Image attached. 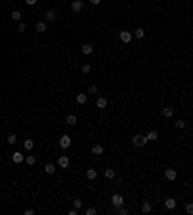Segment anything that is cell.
Returning a JSON list of instances; mask_svg holds the SVG:
<instances>
[{
	"label": "cell",
	"mask_w": 193,
	"mask_h": 215,
	"mask_svg": "<svg viewBox=\"0 0 193 215\" xmlns=\"http://www.w3.org/2000/svg\"><path fill=\"white\" fill-rule=\"evenodd\" d=\"M66 124H68V126H75V124H77V116H75V114H68V116H66Z\"/></svg>",
	"instance_id": "cell-11"
},
{
	"label": "cell",
	"mask_w": 193,
	"mask_h": 215,
	"mask_svg": "<svg viewBox=\"0 0 193 215\" xmlns=\"http://www.w3.org/2000/svg\"><path fill=\"white\" fill-rule=\"evenodd\" d=\"M147 140H149V141H155V140H158V132H156V130H151V132L147 134Z\"/></svg>",
	"instance_id": "cell-20"
},
{
	"label": "cell",
	"mask_w": 193,
	"mask_h": 215,
	"mask_svg": "<svg viewBox=\"0 0 193 215\" xmlns=\"http://www.w3.org/2000/svg\"><path fill=\"white\" fill-rule=\"evenodd\" d=\"M25 4H27V6H35V4H37V0H25Z\"/></svg>",
	"instance_id": "cell-35"
},
{
	"label": "cell",
	"mask_w": 193,
	"mask_h": 215,
	"mask_svg": "<svg viewBox=\"0 0 193 215\" xmlns=\"http://www.w3.org/2000/svg\"><path fill=\"white\" fill-rule=\"evenodd\" d=\"M185 211H187L189 215H193V201H187V204H185Z\"/></svg>",
	"instance_id": "cell-28"
},
{
	"label": "cell",
	"mask_w": 193,
	"mask_h": 215,
	"mask_svg": "<svg viewBox=\"0 0 193 215\" xmlns=\"http://www.w3.org/2000/svg\"><path fill=\"white\" fill-rule=\"evenodd\" d=\"M89 2H91L93 6H99V4H101V0H89Z\"/></svg>",
	"instance_id": "cell-38"
},
{
	"label": "cell",
	"mask_w": 193,
	"mask_h": 215,
	"mask_svg": "<svg viewBox=\"0 0 193 215\" xmlns=\"http://www.w3.org/2000/svg\"><path fill=\"white\" fill-rule=\"evenodd\" d=\"M95 213H97L95 207H87V209H85V215H95Z\"/></svg>",
	"instance_id": "cell-32"
},
{
	"label": "cell",
	"mask_w": 193,
	"mask_h": 215,
	"mask_svg": "<svg viewBox=\"0 0 193 215\" xmlns=\"http://www.w3.org/2000/svg\"><path fill=\"white\" fill-rule=\"evenodd\" d=\"M58 144H60V147H62V149H68L70 145H72V138H70L68 134H64L62 138H60V141H58Z\"/></svg>",
	"instance_id": "cell-2"
},
{
	"label": "cell",
	"mask_w": 193,
	"mask_h": 215,
	"mask_svg": "<svg viewBox=\"0 0 193 215\" xmlns=\"http://www.w3.org/2000/svg\"><path fill=\"white\" fill-rule=\"evenodd\" d=\"M176 206H178V201H176L174 200V198H166V200H164V207H166V209H176Z\"/></svg>",
	"instance_id": "cell-6"
},
{
	"label": "cell",
	"mask_w": 193,
	"mask_h": 215,
	"mask_svg": "<svg viewBox=\"0 0 193 215\" xmlns=\"http://www.w3.org/2000/svg\"><path fill=\"white\" fill-rule=\"evenodd\" d=\"M116 213H118V215H128V209L120 206V207H116Z\"/></svg>",
	"instance_id": "cell-31"
},
{
	"label": "cell",
	"mask_w": 193,
	"mask_h": 215,
	"mask_svg": "<svg viewBox=\"0 0 193 215\" xmlns=\"http://www.w3.org/2000/svg\"><path fill=\"white\" fill-rule=\"evenodd\" d=\"M25 163H27V165H31V167H33V165L37 163V159H35V155H27V157H25Z\"/></svg>",
	"instance_id": "cell-24"
},
{
	"label": "cell",
	"mask_w": 193,
	"mask_h": 215,
	"mask_svg": "<svg viewBox=\"0 0 193 215\" xmlns=\"http://www.w3.org/2000/svg\"><path fill=\"white\" fill-rule=\"evenodd\" d=\"M81 72H83V74H89V72H91V66H89L87 62H83V64H81Z\"/></svg>",
	"instance_id": "cell-27"
},
{
	"label": "cell",
	"mask_w": 193,
	"mask_h": 215,
	"mask_svg": "<svg viewBox=\"0 0 193 215\" xmlns=\"http://www.w3.org/2000/svg\"><path fill=\"white\" fill-rule=\"evenodd\" d=\"M6 141H8L10 145H14L16 141H18V136H16V134H10V136H8V140H6Z\"/></svg>",
	"instance_id": "cell-26"
},
{
	"label": "cell",
	"mask_w": 193,
	"mask_h": 215,
	"mask_svg": "<svg viewBox=\"0 0 193 215\" xmlns=\"http://www.w3.org/2000/svg\"><path fill=\"white\" fill-rule=\"evenodd\" d=\"M45 19H46V21H54V19H56V12H54V10H48V12L45 14Z\"/></svg>",
	"instance_id": "cell-15"
},
{
	"label": "cell",
	"mask_w": 193,
	"mask_h": 215,
	"mask_svg": "<svg viewBox=\"0 0 193 215\" xmlns=\"http://www.w3.org/2000/svg\"><path fill=\"white\" fill-rule=\"evenodd\" d=\"M131 144L135 145V147H145V145L149 144L147 136H141V134H135L133 138H131Z\"/></svg>",
	"instance_id": "cell-1"
},
{
	"label": "cell",
	"mask_w": 193,
	"mask_h": 215,
	"mask_svg": "<svg viewBox=\"0 0 193 215\" xmlns=\"http://www.w3.org/2000/svg\"><path fill=\"white\" fill-rule=\"evenodd\" d=\"M91 153H93V155H102V153H104V147H102V145H99V144H97V145H93Z\"/></svg>",
	"instance_id": "cell-13"
},
{
	"label": "cell",
	"mask_w": 193,
	"mask_h": 215,
	"mask_svg": "<svg viewBox=\"0 0 193 215\" xmlns=\"http://www.w3.org/2000/svg\"><path fill=\"white\" fill-rule=\"evenodd\" d=\"M12 161H14V163H23V161H25V157H23L19 151H14V153H12Z\"/></svg>",
	"instance_id": "cell-10"
},
{
	"label": "cell",
	"mask_w": 193,
	"mask_h": 215,
	"mask_svg": "<svg viewBox=\"0 0 193 215\" xmlns=\"http://www.w3.org/2000/svg\"><path fill=\"white\" fill-rule=\"evenodd\" d=\"M58 167L60 169H68L70 167V159L66 157V155H60L58 157Z\"/></svg>",
	"instance_id": "cell-7"
},
{
	"label": "cell",
	"mask_w": 193,
	"mask_h": 215,
	"mask_svg": "<svg viewBox=\"0 0 193 215\" xmlns=\"http://www.w3.org/2000/svg\"><path fill=\"white\" fill-rule=\"evenodd\" d=\"M12 19H14V21H19V19H21V12H19V10H14V12H12Z\"/></svg>",
	"instance_id": "cell-25"
},
{
	"label": "cell",
	"mask_w": 193,
	"mask_h": 215,
	"mask_svg": "<svg viewBox=\"0 0 193 215\" xmlns=\"http://www.w3.org/2000/svg\"><path fill=\"white\" fill-rule=\"evenodd\" d=\"M104 176H106V178H114V176H116V173L112 171V169H108V171H104Z\"/></svg>",
	"instance_id": "cell-30"
},
{
	"label": "cell",
	"mask_w": 193,
	"mask_h": 215,
	"mask_svg": "<svg viewBox=\"0 0 193 215\" xmlns=\"http://www.w3.org/2000/svg\"><path fill=\"white\" fill-rule=\"evenodd\" d=\"M133 37H135V39H143V37H145V31H143V27H137V29H135V31H133Z\"/></svg>",
	"instance_id": "cell-21"
},
{
	"label": "cell",
	"mask_w": 193,
	"mask_h": 215,
	"mask_svg": "<svg viewBox=\"0 0 193 215\" xmlns=\"http://www.w3.org/2000/svg\"><path fill=\"white\" fill-rule=\"evenodd\" d=\"M112 206L114 207H120V206H124V196L122 194H112Z\"/></svg>",
	"instance_id": "cell-3"
},
{
	"label": "cell",
	"mask_w": 193,
	"mask_h": 215,
	"mask_svg": "<svg viewBox=\"0 0 193 215\" xmlns=\"http://www.w3.org/2000/svg\"><path fill=\"white\" fill-rule=\"evenodd\" d=\"M75 101H77L79 105H85V103H87V93H77Z\"/></svg>",
	"instance_id": "cell-16"
},
{
	"label": "cell",
	"mask_w": 193,
	"mask_h": 215,
	"mask_svg": "<svg viewBox=\"0 0 193 215\" xmlns=\"http://www.w3.org/2000/svg\"><path fill=\"white\" fill-rule=\"evenodd\" d=\"M25 29H27V25H25V24H23V21H21V24H19V27H18V31H19V33H23V31H25Z\"/></svg>",
	"instance_id": "cell-34"
},
{
	"label": "cell",
	"mask_w": 193,
	"mask_h": 215,
	"mask_svg": "<svg viewBox=\"0 0 193 215\" xmlns=\"http://www.w3.org/2000/svg\"><path fill=\"white\" fill-rule=\"evenodd\" d=\"M85 174H87L89 180H95V178H97V171H95V169H87V173H85Z\"/></svg>",
	"instance_id": "cell-23"
},
{
	"label": "cell",
	"mask_w": 193,
	"mask_h": 215,
	"mask_svg": "<svg viewBox=\"0 0 193 215\" xmlns=\"http://www.w3.org/2000/svg\"><path fill=\"white\" fill-rule=\"evenodd\" d=\"M131 39H133V35H131L129 31H120V41H122V43L129 45V43H131Z\"/></svg>",
	"instance_id": "cell-4"
},
{
	"label": "cell",
	"mask_w": 193,
	"mask_h": 215,
	"mask_svg": "<svg viewBox=\"0 0 193 215\" xmlns=\"http://www.w3.org/2000/svg\"><path fill=\"white\" fill-rule=\"evenodd\" d=\"M35 29H37V33H45L46 31V21H39V24L35 25Z\"/></svg>",
	"instance_id": "cell-19"
},
{
	"label": "cell",
	"mask_w": 193,
	"mask_h": 215,
	"mask_svg": "<svg viewBox=\"0 0 193 215\" xmlns=\"http://www.w3.org/2000/svg\"><path fill=\"white\" fill-rule=\"evenodd\" d=\"M164 176H166V180H176V178H178V171H174V169H166Z\"/></svg>",
	"instance_id": "cell-5"
},
{
	"label": "cell",
	"mask_w": 193,
	"mask_h": 215,
	"mask_svg": "<svg viewBox=\"0 0 193 215\" xmlns=\"http://www.w3.org/2000/svg\"><path fill=\"white\" fill-rule=\"evenodd\" d=\"M74 207L75 209H81V200H74Z\"/></svg>",
	"instance_id": "cell-33"
},
{
	"label": "cell",
	"mask_w": 193,
	"mask_h": 215,
	"mask_svg": "<svg viewBox=\"0 0 193 215\" xmlns=\"http://www.w3.org/2000/svg\"><path fill=\"white\" fill-rule=\"evenodd\" d=\"M81 52H83V54H93V45H89V43H85V45H83V47H81Z\"/></svg>",
	"instance_id": "cell-14"
},
{
	"label": "cell",
	"mask_w": 193,
	"mask_h": 215,
	"mask_svg": "<svg viewBox=\"0 0 193 215\" xmlns=\"http://www.w3.org/2000/svg\"><path fill=\"white\" fill-rule=\"evenodd\" d=\"M23 147H25L27 151H31L33 147H35V141H33V140H25V141H23Z\"/></svg>",
	"instance_id": "cell-22"
},
{
	"label": "cell",
	"mask_w": 193,
	"mask_h": 215,
	"mask_svg": "<svg viewBox=\"0 0 193 215\" xmlns=\"http://www.w3.org/2000/svg\"><path fill=\"white\" fill-rule=\"evenodd\" d=\"M141 211H143L145 215H147V213H151V211H153V204H151V201H143Z\"/></svg>",
	"instance_id": "cell-12"
},
{
	"label": "cell",
	"mask_w": 193,
	"mask_h": 215,
	"mask_svg": "<svg viewBox=\"0 0 193 215\" xmlns=\"http://www.w3.org/2000/svg\"><path fill=\"white\" fill-rule=\"evenodd\" d=\"M45 173H46V174H54V173H56V167H54L52 163H46V165H45Z\"/></svg>",
	"instance_id": "cell-18"
},
{
	"label": "cell",
	"mask_w": 193,
	"mask_h": 215,
	"mask_svg": "<svg viewBox=\"0 0 193 215\" xmlns=\"http://www.w3.org/2000/svg\"><path fill=\"white\" fill-rule=\"evenodd\" d=\"M174 124H176V128H180V130H184V128H185V120H176Z\"/></svg>",
	"instance_id": "cell-29"
},
{
	"label": "cell",
	"mask_w": 193,
	"mask_h": 215,
	"mask_svg": "<svg viewBox=\"0 0 193 215\" xmlns=\"http://www.w3.org/2000/svg\"><path fill=\"white\" fill-rule=\"evenodd\" d=\"M89 93H95L97 95V85H91V87H89Z\"/></svg>",
	"instance_id": "cell-36"
},
{
	"label": "cell",
	"mask_w": 193,
	"mask_h": 215,
	"mask_svg": "<svg viewBox=\"0 0 193 215\" xmlns=\"http://www.w3.org/2000/svg\"><path fill=\"white\" fill-rule=\"evenodd\" d=\"M83 0H74V2H72V10H74V12H81L83 10Z\"/></svg>",
	"instance_id": "cell-8"
},
{
	"label": "cell",
	"mask_w": 193,
	"mask_h": 215,
	"mask_svg": "<svg viewBox=\"0 0 193 215\" xmlns=\"http://www.w3.org/2000/svg\"><path fill=\"white\" fill-rule=\"evenodd\" d=\"M162 116L164 118H172L174 116V109L172 107H162Z\"/></svg>",
	"instance_id": "cell-9"
},
{
	"label": "cell",
	"mask_w": 193,
	"mask_h": 215,
	"mask_svg": "<svg viewBox=\"0 0 193 215\" xmlns=\"http://www.w3.org/2000/svg\"><path fill=\"white\" fill-rule=\"evenodd\" d=\"M106 105H108V101H106L104 97H99V99H97V109H106Z\"/></svg>",
	"instance_id": "cell-17"
},
{
	"label": "cell",
	"mask_w": 193,
	"mask_h": 215,
	"mask_svg": "<svg viewBox=\"0 0 193 215\" xmlns=\"http://www.w3.org/2000/svg\"><path fill=\"white\" fill-rule=\"evenodd\" d=\"M79 213V209H75V207H74V209H70V215H77Z\"/></svg>",
	"instance_id": "cell-37"
}]
</instances>
